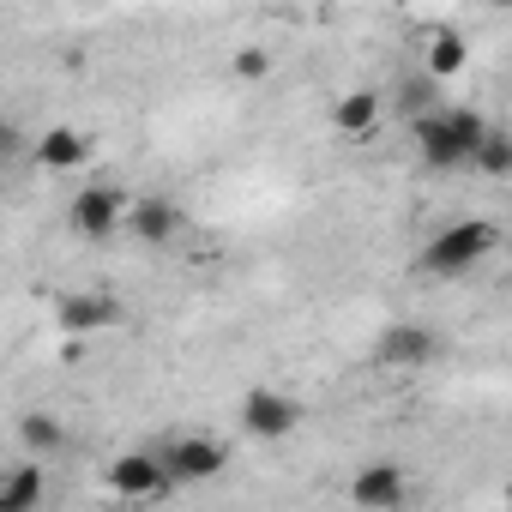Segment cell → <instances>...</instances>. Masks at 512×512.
Masks as SVG:
<instances>
[{
	"label": "cell",
	"mask_w": 512,
	"mask_h": 512,
	"mask_svg": "<svg viewBox=\"0 0 512 512\" xmlns=\"http://www.w3.org/2000/svg\"><path fill=\"white\" fill-rule=\"evenodd\" d=\"M416 127V157L428 163V169H464V163H476V151H482V139L494 133L476 109H464V103H440L434 115H422V121H410Z\"/></svg>",
	"instance_id": "obj_1"
},
{
	"label": "cell",
	"mask_w": 512,
	"mask_h": 512,
	"mask_svg": "<svg viewBox=\"0 0 512 512\" xmlns=\"http://www.w3.org/2000/svg\"><path fill=\"white\" fill-rule=\"evenodd\" d=\"M500 247V223H488V217H458V223H446L428 247H422V272H434V278H464V272H476L488 253Z\"/></svg>",
	"instance_id": "obj_2"
},
{
	"label": "cell",
	"mask_w": 512,
	"mask_h": 512,
	"mask_svg": "<svg viewBox=\"0 0 512 512\" xmlns=\"http://www.w3.org/2000/svg\"><path fill=\"white\" fill-rule=\"evenodd\" d=\"M235 422H241V434H247V440L278 446V440H290V434L302 428V404H296L290 392H278V386H247V392H241Z\"/></svg>",
	"instance_id": "obj_3"
},
{
	"label": "cell",
	"mask_w": 512,
	"mask_h": 512,
	"mask_svg": "<svg viewBox=\"0 0 512 512\" xmlns=\"http://www.w3.org/2000/svg\"><path fill=\"white\" fill-rule=\"evenodd\" d=\"M157 452H163L175 488H199V482H217L229 470V446L217 434H169V440H157Z\"/></svg>",
	"instance_id": "obj_4"
},
{
	"label": "cell",
	"mask_w": 512,
	"mask_h": 512,
	"mask_svg": "<svg viewBox=\"0 0 512 512\" xmlns=\"http://www.w3.org/2000/svg\"><path fill=\"white\" fill-rule=\"evenodd\" d=\"M103 482H109L115 500H163V494L175 488V476H169V464H163L157 446H133V452H121V458L103 470Z\"/></svg>",
	"instance_id": "obj_5"
},
{
	"label": "cell",
	"mask_w": 512,
	"mask_h": 512,
	"mask_svg": "<svg viewBox=\"0 0 512 512\" xmlns=\"http://www.w3.org/2000/svg\"><path fill=\"white\" fill-rule=\"evenodd\" d=\"M67 223H73L85 241H115V229L127 223V193H121L115 181H91V187L73 193Z\"/></svg>",
	"instance_id": "obj_6"
},
{
	"label": "cell",
	"mask_w": 512,
	"mask_h": 512,
	"mask_svg": "<svg viewBox=\"0 0 512 512\" xmlns=\"http://www.w3.org/2000/svg\"><path fill=\"white\" fill-rule=\"evenodd\" d=\"M127 320V308L109 296V290H67L61 302H55V326L67 332V338H103V332H115Z\"/></svg>",
	"instance_id": "obj_7"
},
{
	"label": "cell",
	"mask_w": 512,
	"mask_h": 512,
	"mask_svg": "<svg viewBox=\"0 0 512 512\" xmlns=\"http://www.w3.org/2000/svg\"><path fill=\"white\" fill-rule=\"evenodd\" d=\"M404 500H410V470L398 458H368L350 476V506H362V512H398Z\"/></svg>",
	"instance_id": "obj_8"
},
{
	"label": "cell",
	"mask_w": 512,
	"mask_h": 512,
	"mask_svg": "<svg viewBox=\"0 0 512 512\" xmlns=\"http://www.w3.org/2000/svg\"><path fill=\"white\" fill-rule=\"evenodd\" d=\"M440 356V332L434 326H416V320H398V326H380L374 338V362L404 374V368H428Z\"/></svg>",
	"instance_id": "obj_9"
},
{
	"label": "cell",
	"mask_w": 512,
	"mask_h": 512,
	"mask_svg": "<svg viewBox=\"0 0 512 512\" xmlns=\"http://www.w3.org/2000/svg\"><path fill=\"white\" fill-rule=\"evenodd\" d=\"M127 229H133V241H145V247H169V241L181 235V205L163 199V193H145V199H133Z\"/></svg>",
	"instance_id": "obj_10"
},
{
	"label": "cell",
	"mask_w": 512,
	"mask_h": 512,
	"mask_svg": "<svg viewBox=\"0 0 512 512\" xmlns=\"http://www.w3.org/2000/svg\"><path fill=\"white\" fill-rule=\"evenodd\" d=\"M380 115H386V97H380L374 85H356V91H344V97L332 103V127H338L344 139H368V133L380 127Z\"/></svg>",
	"instance_id": "obj_11"
},
{
	"label": "cell",
	"mask_w": 512,
	"mask_h": 512,
	"mask_svg": "<svg viewBox=\"0 0 512 512\" xmlns=\"http://www.w3.org/2000/svg\"><path fill=\"white\" fill-rule=\"evenodd\" d=\"M49 500V470L43 458H25L7 470V488H0V512H37Z\"/></svg>",
	"instance_id": "obj_12"
},
{
	"label": "cell",
	"mask_w": 512,
	"mask_h": 512,
	"mask_svg": "<svg viewBox=\"0 0 512 512\" xmlns=\"http://www.w3.org/2000/svg\"><path fill=\"white\" fill-rule=\"evenodd\" d=\"M91 157V139L79 133V127H49L43 139H37V163L43 169H79Z\"/></svg>",
	"instance_id": "obj_13"
},
{
	"label": "cell",
	"mask_w": 512,
	"mask_h": 512,
	"mask_svg": "<svg viewBox=\"0 0 512 512\" xmlns=\"http://www.w3.org/2000/svg\"><path fill=\"white\" fill-rule=\"evenodd\" d=\"M19 446H25L31 458H55V452L67 446V428H61V416H49V410H31V416H19Z\"/></svg>",
	"instance_id": "obj_14"
},
{
	"label": "cell",
	"mask_w": 512,
	"mask_h": 512,
	"mask_svg": "<svg viewBox=\"0 0 512 512\" xmlns=\"http://www.w3.org/2000/svg\"><path fill=\"white\" fill-rule=\"evenodd\" d=\"M464 61H470V49H464V37L440 25V31L428 37V61H422V73H428V79L440 85V79H452V73H464Z\"/></svg>",
	"instance_id": "obj_15"
},
{
	"label": "cell",
	"mask_w": 512,
	"mask_h": 512,
	"mask_svg": "<svg viewBox=\"0 0 512 512\" xmlns=\"http://www.w3.org/2000/svg\"><path fill=\"white\" fill-rule=\"evenodd\" d=\"M476 175H488V181H506L512 175V133L506 127H494L488 139H482V151H476V163H470Z\"/></svg>",
	"instance_id": "obj_16"
},
{
	"label": "cell",
	"mask_w": 512,
	"mask_h": 512,
	"mask_svg": "<svg viewBox=\"0 0 512 512\" xmlns=\"http://www.w3.org/2000/svg\"><path fill=\"white\" fill-rule=\"evenodd\" d=\"M398 109L410 115V121H422V115H434L440 103H434V79L428 73H416V79H404V91H398Z\"/></svg>",
	"instance_id": "obj_17"
},
{
	"label": "cell",
	"mask_w": 512,
	"mask_h": 512,
	"mask_svg": "<svg viewBox=\"0 0 512 512\" xmlns=\"http://www.w3.org/2000/svg\"><path fill=\"white\" fill-rule=\"evenodd\" d=\"M229 73H235L241 85H260V79L272 73V55H266V49H235V61H229Z\"/></svg>",
	"instance_id": "obj_18"
},
{
	"label": "cell",
	"mask_w": 512,
	"mask_h": 512,
	"mask_svg": "<svg viewBox=\"0 0 512 512\" xmlns=\"http://www.w3.org/2000/svg\"><path fill=\"white\" fill-rule=\"evenodd\" d=\"M0 151H7V157H19V151H25V133H19V121H0Z\"/></svg>",
	"instance_id": "obj_19"
},
{
	"label": "cell",
	"mask_w": 512,
	"mask_h": 512,
	"mask_svg": "<svg viewBox=\"0 0 512 512\" xmlns=\"http://www.w3.org/2000/svg\"><path fill=\"white\" fill-rule=\"evenodd\" d=\"M506 506H512V476H506Z\"/></svg>",
	"instance_id": "obj_20"
}]
</instances>
